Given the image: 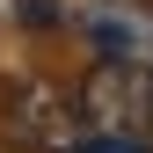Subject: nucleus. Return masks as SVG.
<instances>
[{"label": "nucleus", "instance_id": "f03ea898", "mask_svg": "<svg viewBox=\"0 0 153 153\" xmlns=\"http://www.w3.org/2000/svg\"><path fill=\"white\" fill-rule=\"evenodd\" d=\"M80 117H88V131H124L131 117H139V80H131L117 59H102L80 80Z\"/></svg>", "mask_w": 153, "mask_h": 153}, {"label": "nucleus", "instance_id": "7ed1b4c3", "mask_svg": "<svg viewBox=\"0 0 153 153\" xmlns=\"http://www.w3.org/2000/svg\"><path fill=\"white\" fill-rule=\"evenodd\" d=\"M73 153H139V146H131L124 131H95V139H80Z\"/></svg>", "mask_w": 153, "mask_h": 153}, {"label": "nucleus", "instance_id": "39448f33", "mask_svg": "<svg viewBox=\"0 0 153 153\" xmlns=\"http://www.w3.org/2000/svg\"><path fill=\"white\" fill-rule=\"evenodd\" d=\"M146 95H153V88H146Z\"/></svg>", "mask_w": 153, "mask_h": 153}, {"label": "nucleus", "instance_id": "f257e3e1", "mask_svg": "<svg viewBox=\"0 0 153 153\" xmlns=\"http://www.w3.org/2000/svg\"><path fill=\"white\" fill-rule=\"evenodd\" d=\"M80 131H88L80 95H66L51 80H15V95H7V146H22V153H73Z\"/></svg>", "mask_w": 153, "mask_h": 153}, {"label": "nucleus", "instance_id": "20e7f679", "mask_svg": "<svg viewBox=\"0 0 153 153\" xmlns=\"http://www.w3.org/2000/svg\"><path fill=\"white\" fill-rule=\"evenodd\" d=\"M22 15L29 22H51V0H22Z\"/></svg>", "mask_w": 153, "mask_h": 153}]
</instances>
